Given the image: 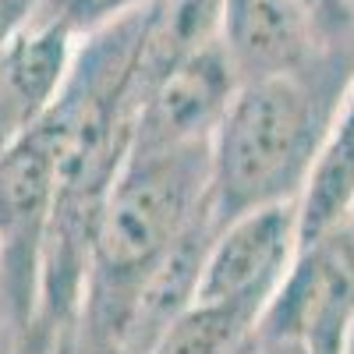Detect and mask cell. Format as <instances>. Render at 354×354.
I'll return each mask as SVG.
<instances>
[{
	"mask_svg": "<svg viewBox=\"0 0 354 354\" xmlns=\"http://www.w3.org/2000/svg\"><path fill=\"white\" fill-rule=\"evenodd\" d=\"M209 202V142L128 149L100 216L75 315L78 354H121L145 283Z\"/></svg>",
	"mask_w": 354,
	"mask_h": 354,
	"instance_id": "6da1fadb",
	"label": "cell"
},
{
	"mask_svg": "<svg viewBox=\"0 0 354 354\" xmlns=\"http://www.w3.org/2000/svg\"><path fill=\"white\" fill-rule=\"evenodd\" d=\"M220 46L238 85L298 71L319 53L294 0H223Z\"/></svg>",
	"mask_w": 354,
	"mask_h": 354,
	"instance_id": "52a82bcc",
	"label": "cell"
},
{
	"mask_svg": "<svg viewBox=\"0 0 354 354\" xmlns=\"http://www.w3.org/2000/svg\"><path fill=\"white\" fill-rule=\"evenodd\" d=\"M262 308L241 301H192L149 354H248Z\"/></svg>",
	"mask_w": 354,
	"mask_h": 354,
	"instance_id": "30bf717a",
	"label": "cell"
},
{
	"mask_svg": "<svg viewBox=\"0 0 354 354\" xmlns=\"http://www.w3.org/2000/svg\"><path fill=\"white\" fill-rule=\"evenodd\" d=\"M234 93H238V75H234L220 39L205 43L138 96L131 149L205 145Z\"/></svg>",
	"mask_w": 354,
	"mask_h": 354,
	"instance_id": "8992f818",
	"label": "cell"
},
{
	"mask_svg": "<svg viewBox=\"0 0 354 354\" xmlns=\"http://www.w3.org/2000/svg\"><path fill=\"white\" fill-rule=\"evenodd\" d=\"M354 85V53H315L298 71L241 82L209 138L213 230L273 202H298Z\"/></svg>",
	"mask_w": 354,
	"mask_h": 354,
	"instance_id": "7a4b0ae2",
	"label": "cell"
},
{
	"mask_svg": "<svg viewBox=\"0 0 354 354\" xmlns=\"http://www.w3.org/2000/svg\"><path fill=\"white\" fill-rule=\"evenodd\" d=\"M57 149L61 131L46 110L18 142L0 153V301L15 354H36L32 347L57 188Z\"/></svg>",
	"mask_w": 354,
	"mask_h": 354,
	"instance_id": "3957f363",
	"label": "cell"
},
{
	"mask_svg": "<svg viewBox=\"0 0 354 354\" xmlns=\"http://www.w3.org/2000/svg\"><path fill=\"white\" fill-rule=\"evenodd\" d=\"M145 0H39L36 4V25H53L68 32L71 39H82L96 28L110 25L113 18H121L135 8H142Z\"/></svg>",
	"mask_w": 354,
	"mask_h": 354,
	"instance_id": "8fae6325",
	"label": "cell"
},
{
	"mask_svg": "<svg viewBox=\"0 0 354 354\" xmlns=\"http://www.w3.org/2000/svg\"><path fill=\"white\" fill-rule=\"evenodd\" d=\"M319 53H354V0H294Z\"/></svg>",
	"mask_w": 354,
	"mask_h": 354,
	"instance_id": "7c38bea8",
	"label": "cell"
},
{
	"mask_svg": "<svg viewBox=\"0 0 354 354\" xmlns=\"http://www.w3.org/2000/svg\"><path fill=\"white\" fill-rule=\"evenodd\" d=\"M354 344V220L298 245L266 301L248 354H351Z\"/></svg>",
	"mask_w": 354,
	"mask_h": 354,
	"instance_id": "277c9868",
	"label": "cell"
},
{
	"mask_svg": "<svg viewBox=\"0 0 354 354\" xmlns=\"http://www.w3.org/2000/svg\"><path fill=\"white\" fill-rule=\"evenodd\" d=\"M354 220V85L298 195V245Z\"/></svg>",
	"mask_w": 354,
	"mask_h": 354,
	"instance_id": "9c48e42d",
	"label": "cell"
},
{
	"mask_svg": "<svg viewBox=\"0 0 354 354\" xmlns=\"http://www.w3.org/2000/svg\"><path fill=\"white\" fill-rule=\"evenodd\" d=\"M0 354H15V340H11V326L4 315V301H0Z\"/></svg>",
	"mask_w": 354,
	"mask_h": 354,
	"instance_id": "9a60e30c",
	"label": "cell"
},
{
	"mask_svg": "<svg viewBox=\"0 0 354 354\" xmlns=\"http://www.w3.org/2000/svg\"><path fill=\"white\" fill-rule=\"evenodd\" d=\"M50 354H78V344H75V326H68V330H64L61 337L53 340Z\"/></svg>",
	"mask_w": 354,
	"mask_h": 354,
	"instance_id": "5bb4252c",
	"label": "cell"
},
{
	"mask_svg": "<svg viewBox=\"0 0 354 354\" xmlns=\"http://www.w3.org/2000/svg\"><path fill=\"white\" fill-rule=\"evenodd\" d=\"M75 39L53 25H28L0 46V153L18 142L57 100Z\"/></svg>",
	"mask_w": 354,
	"mask_h": 354,
	"instance_id": "ba28073f",
	"label": "cell"
},
{
	"mask_svg": "<svg viewBox=\"0 0 354 354\" xmlns=\"http://www.w3.org/2000/svg\"><path fill=\"white\" fill-rule=\"evenodd\" d=\"M294 255H298V202L248 209L213 230L195 301H241L266 308Z\"/></svg>",
	"mask_w": 354,
	"mask_h": 354,
	"instance_id": "5b68a950",
	"label": "cell"
},
{
	"mask_svg": "<svg viewBox=\"0 0 354 354\" xmlns=\"http://www.w3.org/2000/svg\"><path fill=\"white\" fill-rule=\"evenodd\" d=\"M39 0H0V46L11 43L21 28L32 25Z\"/></svg>",
	"mask_w": 354,
	"mask_h": 354,
	"instance_id": "4fadbf2b",
	"label": "cell"
}]
</instances>
